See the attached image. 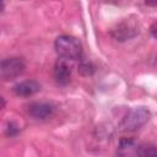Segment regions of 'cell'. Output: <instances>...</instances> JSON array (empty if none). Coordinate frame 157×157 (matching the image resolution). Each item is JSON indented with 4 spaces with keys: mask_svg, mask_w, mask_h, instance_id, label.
I'll return each mask as SVG.
<instances>
[{
    "mask_svg": "<svg viewBox=\"0 0 157 157\" xmlns=\"http://www.w3.org/2000/svg\"><path fill=\"white\" fill-rule=\"evenodd\" d=\"M54 47L60 58L66 60H81L82 44L77 38L67 34L59 36L55 39Z\"/></svg>",
    "mask_w": 157,
    "mask_h": 157,
    "instance_id": "6da1fadb",
    "label": "cell"
},
{
    "mask_svg": "<svg viewBox=\"0 0 157 157\" xmlns=\"http://www.w3.org/2000/svg\"><path fill=\"white\" fill-rule=\"evenodd\" d=\"M151 113L147 108L145 107H135L131 108L123 118L120 128L124 131L131 132V131H136L137 129H140L142 125H145L148 120H150Z\"/></svg>",
    "mask_w": 157,
    "mask_h": 157,
    "instance_id": "7a4b0ae2",
    "label": "cell"
},
{
    "mask_svg": "<svg viewBox=\"0 0 157 157\" xmlns=\"http://www.w3.org/2000/svg\"><path fill=\"white\" fill-rule=\"evenodd\" d=\"M25 71V61L21 58L11 56L1 60L0 74L2 80H13Z\"/></svg>",
    "mask_w": 157,
    "mask_h": 157,
    "instance_id": "3957f363",
    "label": "cell"
},
{
    "mask_svg": "<svg viewBox=\"0 0 157 157\" xmlns=\"http://www.w3.org/2000/svg\"><path fill=\"white\" fill-rule=\"evenodd\" d=\"M72 65L66 59H58L54 65V78L59 85H66L70 81Z\"/></svg>",
    "mask_w": 157,
    "mask_h": 157,
    "instance_id": "277c9868",
    "label": "cell"
},
{
    "mask_svg": "<svg viewBox=\"0 0 157 157\" xmlns=\"http://www.w3.org/2000/svg\"><path fill=\"white\" fill-rule=\"evenodd\" d=\"M139 32L137 27L135 23L130 22V21H123L120 23H118L113 31H112V36L117 39V40H126L134 36H136Z\"/></svg>",
    "mask_w": 157,
    "mask_h": 157,
    "instance_id": "5b68a950",
    "label": "cell"
},
{
    "mask_svg": "<svg viewBox=\"0 0 157 157\" xmlns=\"http://www.w3.org/2000/svg\"><path fill=\"white\" fill-rule=\"evenodd\" d=\"M27 112L32 118L37 120H44L53 115L54 107L45 102H33L28 105Z\"/></svg>",
    "mask_w": 157,
    "mask_h": 157,
    "instance_id": "8992f818",
    "label": "cell"
},
{
    "mask_svg": "<svg viewBox=\"0 0 157 157\" xmlns=\"http://www.w3.org/2000/svg\"><path fill=\"white\" fill-rule=\"evenodd\" d=\"M39 90H40V85L37 81H33V80H26V81L18 82L12 88L13 93L16 96H20V97L33 96L34 93L39 92Z\"/></svg>",
    "mask_w": 157,
    "mask_h": 157,
    "instance_id": "52a82bcc",
    "label": "cell"
},
{
    "mask_svg": "<svg viewBox=\"0 0 157 157\" xmlns=\"http://www.w3.org/2000/svg\"><path fill=\"white\" fill-rule=\"evenodd\" d=\"M136 156L137 157H157V146L151 144L140 145L136 148Z\"/></svg>",
    "mask_w": 157,
    "mask_h": 157,
    "instance_id": "ba28073f",
    "label": "cell"
},
{
    "mask_svg": "<svg viewBox=\"0 0 157 157\" xmlns=\"http://www.w3.org/2000/svg\"><path fill=\"white\" fill-rule=\"evenodd\" d=\"M96 71V66L90 61V60H80L78 64V72L82 76H91Z\"/></svg>",
    "mask_w": 157,
    "mask_h": 157,
    "instance_id": "9c48e42d",
    "label": "cell"
},
{
    "mask_svg": "<svg viewBox=\"0 0 157 157\" xmlns=\"http://www.w3.org/2000/svg\"><path fill=\"white\" fill-rule=\"evenodd\" d=\"M150 32H151V34L157 39V21L153 22V23L151 25V27H150Z\"/></svg>",
    "mask_w": 157,
    "mask_h": 157,
    "instance_id": "30bf717a",
    "label": "cell"
},
{
    "mask_svg": "<svg viewBox=\"0 0 157 157\" xmlns=\"http://www.w3.org/2000/svg\"><path fill=\"white\" fill-rule=\"evenodd\" d=\"M145 4L147 6H157V1H146Z\"/></svg>",
    "mask_w": 157,
    "mask_h": 157,
    "instance_id": "8fae6325",
    "label": "cell"
}]
</instances>
